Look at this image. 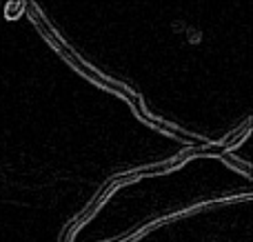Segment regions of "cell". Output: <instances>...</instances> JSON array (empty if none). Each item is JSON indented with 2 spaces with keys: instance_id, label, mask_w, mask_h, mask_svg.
<instances>
[{
  "instance_id": "cell-3",
  "label": "cell",
  "mask_w": 253,
  "mask_h": 242,
  "mask_svg": "<svg viewBox=\"0 0 253 242\" xmlns=\"http://www.w3.org/2000/svg\"><path fill=\"white\" fill-rule=\"evenodd\" d=\"M249 133H251V118H245V122H242L240 127H236L231 133H227L222 140L215 142V145H218V151L220 154H231V149H236L238 145H242V142L249 138Z\"/></svg>"
},
{
  "instance_id": "cell-2",
  "label": "cell",
  "mask_w": 253,
  "mask_h": 242,
  "mask_svg": "<svg viewBox=\"0 0 253 242\" xmlns=\"http://www.w3.org/2000/svg\"><path fill=\"white\" fill-rule=\"evenodd\" d=\"M131 109H133V114L138 116V118L142 120L144 124L153 127L156 131L165 133V136H171V138H175V140L187 142L189 147H200V145H207V142H211V140H207V138H202V136H193V133L184 131V129H178L173 122H165V120H160V118H156V116H151L147 109H144L142 98H140V96H135L133 100H131Z\"/></svg>"
},
{
  "instance_id": "cell-5",
  "label": "cell",
  "mask_w": 253,
  "mask_h": 242,
  "mask_svg": "<svg viewBox=\"0 0 253 242\" xmlns=\"http://www.w3.org/2000/svg\"><path fill=\"white\" fill-rule=\"evenodd\" d=\"M25 9H27V2H22V0H9V2H4V18L7 20H18L25 13Z\"/></svg>"
},
{
  "instance_id": "cell-1",
  "label": "cell",
  "mask_w": 253,
  "mask_h": 242,
  "mask_svg": "<svg viewBox=\"0 0 253 242\" xmlns=\"http://www.w3.org/2000/svg\"><path fill=\"white\" fill-rule=\"evenodd\" d=\"M27 13H29V18L34 20V25L40 29V34H42V38L47 40L49 44H51L53 49H56L58 53H60L62 58H65L67 62H69L71 67H74L78 74H83L87 80H91L96 87H102L105 91H111V93H116V96H120V98H125V100H133L138 93H133L129 87H125L123 82H118V80H114V78H109V76H105L100 69H96V67H91L89 62H84L83 58L78 56V53L74 51V49L69 47V44L65 42V40L60 38V34H58L56 29H53L51 25L47 22V18L42 16V11L38 9V4H34V2H27V9H25Z\"/></svg>"
},
{
  "instance_id": "cell-4",
  "label": "cell",
  "mask_w": 253,
  "mask_h": 242,
  "mask_svg": "<svg viewBox=\"0 0 253 242\" xmlns=\"http://www.w3.org/2000/svg\"><path fill=\"white\" fill-rule=\"evenodd\" d=\"M218 158L222 160L224 164H229V167H231V169H236L238 173H242V176H245V178H253V167H251L249 162H247V160L236 158V156H233V154H220Z\"/></svg>"
}]
</instances>
